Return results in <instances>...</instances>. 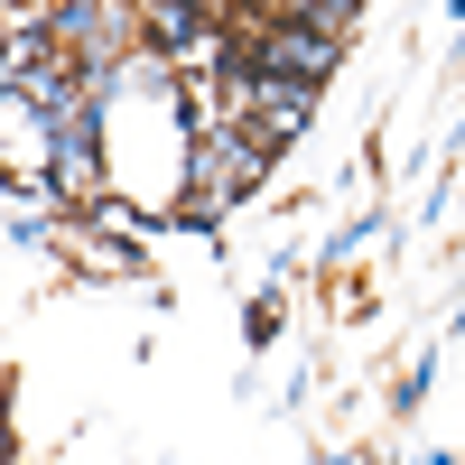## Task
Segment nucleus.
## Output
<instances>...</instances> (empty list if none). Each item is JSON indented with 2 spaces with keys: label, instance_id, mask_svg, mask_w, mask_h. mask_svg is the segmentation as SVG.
<instances>
[{
  "label": "nucleus",
  "instance_id": "1",
  "mask_svg": "<svg viewBox=\"0 0 465 465\" xmlns=\"http://www.w3.org/2000/svg\"><path fill=\"white\" fill-rule=\"evenodd\" d=\"M261 168V140H242L232 122H214V140L196 149V214H214V205H232L242 196V177Z\"/></svg>",
  "mask_w": 465,
  "mask_h": 465
}]
</instances>
